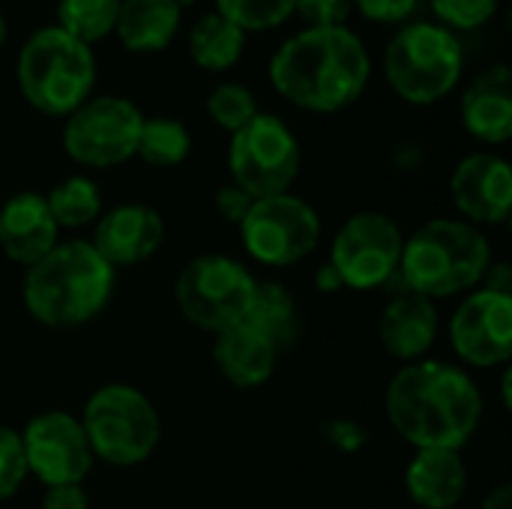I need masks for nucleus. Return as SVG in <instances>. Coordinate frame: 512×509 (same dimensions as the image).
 I'll return each mask as SVG.
<instances>
[{"label": "nucleus", "mask_w": 512, "mask_h": 509, "mask_svg": "<svg viewBox=\"0 0 512 509\" xmlns=\"http://www.w3.org/2000/svg\"><path fill=\"white\" fill-rule=\"evenodd\" d=\"M390 426L417 450H462L480 426L483 396L456 363L417 360L399 369L384 396Z\"/></svg>", "instance_id": "1"}, {"label": "nucleus", "mask_w": 512, "mask_h": 509, "mask_svg": "<svg viewBox=\"0 0 512 509\" xmlns=\"http://www.w3.org/2000/svg\"><path fill=\"white\" fill-rule=\"evenodd\" d=\"M372 75L363 39L348 27H306L270 60L273 87L297 108L333 114L354 105Z\"/></svg>", "instance_id": "2"}, {"label": "nucleus", "mask_w": 512, "mask_h": 509, "mask_svg": "<svg viewBox=\"0 0 512 509\" xmlns=\"http://www.w3.org/2000/svg\"><path fill=\"white\" fill-rule=\"evenodd\" d=\"M114 267L87 240L57 243L45 258L27 267L21 297L33 321L69 330L93 321L111 300Z\"/></svg>", "instance_id": "3"}, {"label": "nucleus", "mask_w": 512, "mask_h": 509, "mask_svg": "<svg viewBox=\"0 0 512 509\" xmlns=\"http://www.w3.org/2000/svg\"><path fill=\"white\" fill-rule=\"evenodd\" d=\"M492 267V246L465 219H429L405 243L399 279L426 300H447L477 288Z\"/></svg>", "instance_id": "4"}, {"label": "nucleus", "mask_w": 512, "mask_h": 509, "mask_svg": "<svg viewBox=\"0 0 512 509\" xmlns=\"http://www.w3.org/2000/svg\"><path fill=\"white\" fill-rule=\"evenodd\" d=\"M93 84L96 60L90 45L72 39L57 24L36 30L18 51V87L48 117H69L90 99Z\"/></svg>", "instance_id": "5"}, {"label": "nucleus", "mask_w": 512, "mask_h": 509, "mask_svg": "<svg viewBox=\"0 0 512 509\" xmlns=\"http://www.w3.org/2000/svg\"><path fill=\"white\" fill-rule=\"evenodd\" d=\"M81 426L93 459H102L114 468L144 465L162 435L156 405L132 384H102L90 393Z\"/></svg>", "instance_id": "6"}, {"label": "nucleus", "mask_w": 512, "mask_h": 509, "mask_svg": "<svg viewBox=\"0 0 512 509\" xmlns=\"http://www.w3.org/2000/svg\"><path fill=\"white\" fill-rule=\"evenodd\" d=\"M384 75L405 102L432 105L462 78V42L441 24H411L387 45Z\"/></svg>", "instance_id": "7"}, {"label": "nucleus", "mask_w": 512, "mask_h": 509, "mask_svg": "<svg viewBox=\"0 0 512 509\" xmlns=\"http://www.w3.org/2000/svg\"><path fill=\"white\" fill-rule=\"evenodd\" d=\"M255 285L258 279L246 264L228 255H198L180 270L174 297L189 324L222 333L246 318Z\"/></svg>", "instance_id": "8"}, {"label": "nucleus", "mask_w": 512, "mask_h": 509, "mask_svg": "<svg viewBox=\"0 0 512 509\" xmlns=\"http://www.w3.org/2000/svg\"><path fill=\"white\" fill-rule=\"evenodd\" d=\"M228 168L249 198L285 195L300 174V141L276 114H255L231 135Z\"/></svg>", "instance_id": "9"}, {"label": "nucleus", "mask_w": 512, "mask_h": 509, "mask_svg": "<svg viewBox=\"0 0 512 509\" xmlns=\"http://www.w3.org/2000/svg\"><path fill=\"white\" fill-rule=\"evenodd\" d=\"M237 228L243 249L267 267H291L309 258L321 243V216L309 201L291 192L255 198Z\"/></svg>", "instance_id": "10"}, {"label": "nucleus", "mask_w": 512, "mask_h": 509, "mask_svg": "<svg viewBox=\"0 0 512 509\" xmlns=\"http://www.w3.org/2000/svg\"><path fill=\"white\" fill-rule=\"evenodd\" d=\"M144 114L123 96H96L78 105L63 126V147L72 162L114 168L135 156Z\"/></svg>", "instance_id": "11"}, {"label": "nucleus", "mask_w": 512, "mask_h": 509, "mask_svg": "<svg viewBox=\"0 0 512 509\" xmlns=\"http://www.w3.org/2000/svg\"><path fill=\"white\" fill-rule=\"evenodd\" d=\"M402 243V228L387 213L363 210L336 231L327 264L342 279V288L372 291L396 279Z\"/></svg>", "instance_id": "12"}, {"label": "nucleus", "mask_w": 512, "mask_h": 509, "mask_svg": "<svg viewBox=\"0 0 512 509\" xmlns=\"http://www.w3.org/2000/svg\"><path fill=\"white\" fill-rule=\"evenodd\" d=\"M21 447L27 474H33L45 489L81 486L93 468V450L84 426L69 411H45L33 417L21 432Z\"/></svg>", "instance_id": "13"}, {"label": "nucleus", "mask_w": 512, "mask_h": 509, "mask_svg": "<svg viewBox=\"0 0 512 509\" xmlns=\"http://www.w3.org/2000/svg\"><path fill=\"white\" fill-rule=\"evenodd\" d=\"M450 342L456 354L477 366H504L512 357V297L504 291H474L462 300L450 321Z\"/></svg>", "instance_id": "14"}, {"label": "nucleus", "mask_w": 512, "mask_h": 509, "mask_svg": "<svg viewBox=\"0 0 512 509\" xmlns=\"http://www.w3.org/2000/svg\"><path fill=\"white\" fill-rule=\"evenodd\" d=\"M456 210L471 225H501L512 210V171L495 153H471L450 177Z\"/></svg>", "instance_id": "15"}, {"label": "nucleus", "mask_w": 512, "mask_h": 509, "mask_svg": "<svg viewBox=\"0 0 512 509\" xmlns=\"http://www.w3.org/2000/svg\"><path fill=\"white\" fill-rule=\"evenodd\" d=\"M165 240V222L150 204H117L96 219L93 249L117 270L147 261Z\"/></svg>", "instance_id": "16"}, {"label": "nucleus", "mask_w": 512, "mask_h": 509, "mask_svg": "<svg viewBox=\"0 0 512 509\" xmlns=\"http://www.w3.org/2000/svg\"><path fill=\"white\" fill-rule=\"evenodd\" d=\"M57 222L39 192H18L0 207V252L21 264L33 267L57 246Z\"/></svg>", "instance_id": "17"}, {"label": "nucleus", "mask_w": 512, "mask_h": 509, "mask_svg": "<svg viewBox=\"0 0 512 509\" xmlns=\"http://www.w3.org/2000/svg\"><path fill=\"white\" fill-rule=\"evenodd\" d=\"M462 123L483 144H504L512 135V69H483L462 96Z\"/></svg>", "instance_id": "18"}, {"label": "nucleus", "mask_w": 512, "mask_h": 509, "mask_svg": "<svg viewBox=\"0 0 512 509\" xmlns=\"http://www.w3.org/2000/svg\"><path fill=\"white\" fill-rule=\"evenodd\" d=\"M435 336H438V309L432 300L408 288L390 297L378 324V339L390 357L420 360L435 345Z\"/></svg>", "instance_id": "19"}, {"label": "nucleus", "mask_w": 512, "mask_h": 509, "mask_svg": "<svg viewBox=\"0 0 512 509\" xmlns=\"http://www.w3.org/2000/svg\"><path fill=\"white\" fill-rule=\"evenodd\" d=\"M279 354L282 351L273 345V339H267L249 321H237L234 327L216 333V342H213L216 369L222 372L225 381L243 390L261 387L273 375Z\"/></svg>", "instance_id": "20"}, {"label": "nucleus", "mask_w": 512, "mask_h": 509, "mask_svg": "<svg viewBox=\"0 0 512 509\" xmlns=\"http://www.w3.org/2000/svg\"><path fill=\"white\" fill-rule=\"evenodd\" d=\"M405 492L423 509H453L468 492V468L459 450H417L405 468Z\"/></svg>", "instance_id": "21"}, {"label": "nucleus", "mask_w": 512, "mask_h": 509, "mask_svg": "<svg viewBox=\"0 0 512 509\" xmlns=\"http://www.w3.org/2000/svg\"><path fill=\"white\" fill-rule=\"evenodd\" d=\"M180 0H123L117 12V36L135 54H153L171 45L180 30Z\"/></svg>", "instance_id": "22"}, {"label": "nucleus", "mask_w": 512, "mask_h": 509, "mask_svg": "<svg viewBox=\"0 0 512 509\" xmlns=\"http://www.w3.org/2000/svg\"><path fill=\"white\" fill-rule=\"evenodd\" d=\"M252 327H258L279 351L291 348L300 336V309L294 294L282 282H258L246 318Z\"/></svg>", "instance_id": "23"}, {"label": "nucleus", "mask_w": 512, "mask_h": 509, "mask_svg": "<svg viewBox=\"0 0 512 509\" xmlns=\"http://www.w3.org/2000/svg\"><path fill=\"white\" fill-rule=\"evenodd\" d=\"M246 48V33L222 18L219 12H207L195 21L189 33V57L198 69L207 72H225L231 69Z\"/></svg>", "instance_id": "24"}, {"label": "nucleus", "mask_w": 512, "mask_h": 509, "mask_svg": "<svg viewBox=\"0 0 512 509\" xmlns=\"http://www.w3.org/2000/svg\"><path fill=\"white\" fill-rule=\"evenodd\" d=\"M45 204L57 228H84L102 216V192L90 177L81 174L66 177L60 186H54L45 195Z\"/></svg>", "instance_id": "25"}, {"label": "nucleus", "mask_w": 512, "mask_h": 509, "mask_svg": "<svg viewBox=\"0 0 512 509\" xmlns=\"http://www.w3.org/2000/svg\"><path fill=\"white\" fill-rule=\"evenodd\" d=\"M189 150H192V135L180 120H174V117H150L147 120L144 117L135 156H141L147 165L174 168L189 156Z\"/></svg>", "instance_id": "26"}, {"label": "nucleus", "mask_w": 512, "mask_h": 509, "mask_svg": "<svg viewBox=\"0 0 512 509\" xmlns=\"http://www.w3.org/2000/svg\"><path fill=\"white\" fill-rule=\"evenodd\" d=\"M123 0H60L57 3V27L72 39L93 45L108 36L117 24Z\"/></svg>", "instance_id": "27"}, {"label": "nucleus", "mask_w": 512, "mask_h": 509, "mask_svg": "<svg viewBox=\"0 0 512 509\" xmlns=\"http://www.w3.org/2000/svg\"><path fill=\"white\" fill-rule=\"evenodd\" d=\"M216 12L243 33L279 27L294 15V0H216Z\"/></svg>", "instance_id": "28"}, {"label": "nucleus", "mask_w": 512, "mask_h": 509, "mask_svg": "<svg viewBox=\"0 0 512 509\" xmlns=\"http://www.w3.org/2000/svg\"><path fill=\"white\" fill-rule=\"evenodd\" d=\"M207 114L213 117V123L219 129H228L231 135L237 129H243L255 114H258V105H255V96L249 87L243 84H234V81H225V84H216L207 96Z\"/></svg>", "instance_id": "29"}, {"label": "nucleus", "mask_w": 512, "mask_h": 509, "mask_svg": "<svg viewBox=\"0 0 512 509\" xmlns=\"http://www.w3.org/2000/svg\"><path fill=\"white\" fill-rule=\"evenodd\" d=\"M27 477V459L21 447V432L0 426V501L12 498Z\"/></svg>", "instance_id": "30"}, {"label": "nucleus", "mask_w": 512, "mask_h": 509, "mask_svg": "<svg viewBox=\"0 0 512 509\" xmlns=\"http://www.w3.org/2000/svg\"><path fill=\"white\" fill-rule=\"evenodd\" d=\"M498 3L501 0H432V9L450 27L477 30L495 15Z\"/></svg>", "instance_id": "31"}, {"label": "nucleus", "mask_w": 512, "mask_h": 509, "mask_svg": "<svg viewBox=\"0 0 512 509\" xmlns=\"http://www.w3.org/2000/svg\"><path fill=\"white\" fill-rule=\"evenodd\" d=\"M354 0H294V9L309 27H345Z\"/></svg>", "instance_id": "32"}, {"label": "nucleus", "mask_w": 512, "mask_h": 509, "mask_svg": "<svg viewBox=\"0 0 512 509\" xmlns=\"http://www.w3.org/2000/svg\"><path fill=\"white\" fill-rule=\"evenodd\" d=\"M354 6L360 9V15L366 21H378V24H399L405 18L414 15L417 0H354Z\"/></svg>", "instance_id": "33"}, {"label": "nucleus", "mask_w": 512, "mask_h": 509, "mask_svg": "<svg viewBox=\"0 0 512 509\" xmlns=\"http://www.w3.org/2000/svg\"><path fill=\"white\" fill-rule=\"evenodd\" d=\"M324 438L345 453H357L369 441V432L363 426H357L354 420H330V423H324Z\"/></svg>", "instance_id": "34"}, {"label": "nucleus", "mask_w": 512, "mask_h": 509, "mask_svg": "<svg viewBox=\"0 0 512 509\" xmlns=\"http://www.w3.org/2000/svg\"><path fill=\"white\" fill-rule=\"evenodd\" d=\"M252 201L255 198H249L240 186H222L219 192H216V198H213V204H216V213L222 216V219H228V222H234V225H240V219L249 213V207H252Z\"/></svg>", "instance_id": "35"}, {"label": "nucleus", "mask_w": 512, "mask_h": 509, "mask_svg": "<svg viewBox=\"0 0 512 509\" xmlns=\"http://www.w3.org/2000/svg\"><path fill=\"white\" fill-rule=\"evenodd\" d=\"M42 509H90L84 486H51L45 489Z\"/></svg>", "instance_id": "36"}, {"label": "nucleus", "mask_w": 512, "mask_h": 509, "mask_svg": "<svg viewBox=\"0 0 512 509\" xmlns=\"http://www.w3.org/2000/svg\"><path fill=\"white\" fill-rule=\"evenodd\" d=\"M480 509H512V486L510 483H501V486H495V489L486 495V501H483V507Z\"/></svg>", "instance_id": "37"}, {"label": "nucleus", "mask_w": 512, "mask_h": 509, "mask_svg": "<svg viewBox=\"0 0 512 509\" xmlns=\"http://www.w3.org/2000/svg\"><path fill=\"white\" fill-rule=\"evenodd\" d=\"M315 285H318V291H324V294H336V291L342 288V279L336 276V270H333L330 264H324V267L318 270V276H315Z\"/></svg>", "instance_id": "38"}, {"label": "nucleus", "mask_w": 512, "mask_h": 509, "mask_svg": "<svg viewBox=\"0 0 512 509\" xmlns=\"http://www.w3.org/2000/svg\"><path fill=\"white\" fill-rule=\"evenodd\" d=\"M6 42V18H3V12H0V45Z\"/></svg>", "instance_id": "39"}, {"label": "nucleus", "mask_w": 512, "mask_h": 509, "mask_svg": "<svg viewBox=\"0 0 512 509\" xmlns=\"http://www.w3.org/2000/svg\"><path fill=\"white\" fill-rule=\"evenodd\" d=\"M180 3H183V0H180Z\"/></svg>", "instance_id": "40"}]
</instances>
